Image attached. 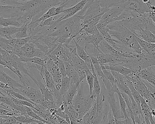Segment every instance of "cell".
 <instances>
[{
	"mask_svg": "<svg viewBox=\"0 0 155 124\" xmlns=\"http://www.w3.org/2000/svg\"><path fill=\"white\" fill-rule=\"evenodd\" d=\"M136 75L140 79L147 81L155 87V66L141 70Z\"/></svg>",
	"mask_w": 155,
	"mask_h": 124,
	"instance_id": "obj_13",
	"label": "cell"
},
{
	"mask_svg": "<svg viewBox=\"0 0 155 124\" xmlns=\"http://www.w3.org/2000/svg\"><path fill=\"white\" fill-rule=\"evenodd\" d=\"M89 1H96V0H89Z\"/></svg>",
	"mask_w": 155,
	"mask_h": 124,
	"instance_id": "obj_43",
	"label": "cell"
},
{
	"mask_svg": "<svg viewBox=\"0 0 155 124\" xmlns=\"http://www.w3.org/2000/svg\"><path fill=\"white\" fill-rule=\"evenodd\" d=\"M43 80L45 82V85H46V87L50 91H51V92L56 89L55 87V83H54L53 79L51 74L46 68L45 69V72L44 77Z\"/></svg>",
	"mask_w": 155,
	"mask_h": 124,
	"instance_id": "obj_22",
	"label": "cell"
},
{
	"mask_svg": "<svg viewBox=\"0 0 155 124\" xmlns=\"http://www.w3.org/2000/svg\"><path fill=\"white\" fill-rule=\"evenodd\" d=\"M0 124H8L7 120L4 117H0Z\"/></svg>",
	"mask_w": 155,
	"mask_h": 124,
	"instance_id": "obj_40",
	"label": "cell"
},
{
	"mask_svg": "<svg viewBox=\"0 0 155 124\" xmlns=\"http://www.w3.org/2000/svg\"><path fill=\"white\" fill-rule=\"evenodd\" d=\"M124 11V9L122 6H115L109 8L102 15L99 23L107 26L111 23L121 21V15Z\"/></svg>",
	"mask_w": 155,
	"mask_h": 124,
	"instance_id": "obj_7",
	"label": "cell"
},
{
	"mask_svg": "<svg viewBox=\"0 0 155 124\" xmlns=\"http://www.w3.org/2000/svg\"><path fill=\"white\" fill-rule=\"evenodd\" d=\"M85 5L86 12L84 16L81 17L83 27L97 17L102 16L108 10L107 8H102L96 1L88 0Z\"/></svg>",
	"mask_w": 155,
	"mask_h": 124,
	"instance_id": "obj_4",
	"label": "cell"
},
{
	"mask_svg": "<svg viewBox=\"0 0 155 124\" xmlns=\"http://www.w3.org/2000/svg\"><path fill=\"white\" fill-rule=\"evenodd\" d=\"M16 92L22 94L24 96L27 97L33 102L35 104H41L44 100V97L40 90L31 88H19L13 90Z\"/></svg>",
	"mask_w": 155,
	"mask_h": 124,
	"instance_id": "obj_8",
	"label": "cell"
},
{
	"mask_svg": "<svg viewBox=\"0 0 155 124\" xmlns=\"http://www.w3.org/2000/svg\"><path fill=\"white\" fill-rule=\"evenodd\" d=\"M128 1V0H96L97 3L102 8L107 9L115 6H120Z\"/></svg>",
	"mask_w": 155,
	"mask_h": 124,
	"instance_id": "obj_19",
	"label": "cell"
},
{
	"mask_svg": "<svg viewBox=\"0 0 155 124\" xmlns=\"http://www.w3.org/2000/svg\"><path fill=\"white\" fill-rule=\"evenodd\" d=\"M26 113H27V116L35 119V120H37V121H41V122H43L44 123H50L49 122H47V121L45 120L44 119L42 118L41 116H39V115L35 113L31 108L30 107L26 106Z\"/></svg>",
	"mask_w": 155,
	"mask_h": 124,
	"instance_id": "obj_32",
	"label": "cell"
},
{
	"mask_svg": "<svg viewBox=\"0 0 155 124\" xmlns=\"http://www.w3.org/2000/svg\"><path fill=\"white\" fill-rule=\"evenodd\" d=\"M97 27L99 32L103 35L104 40H110L113 39L110 35L109 34L106 26H104L98 22L97 25Z\"/></svg>",
	"mask_w": 155,
	"mask_h": 124,
	"instance_id": "obj_31",
	"label": "cell"
},
{
	"mask_svg": "<svg viewBox=\"0 0 155 124\" xmlns=\"http://www.w3.org/2000/svg\"><path fill=\"white\" fill-rule=\"evenodd\" d=\"M13 52L17 55L27 58L37 57L45 60L48 57L47 54L37 48L34 44L31 42L27 43L21 47L15 48Z\"/></svg>",
	"mask_w": 155,
	"mask_h": 124,
	"instance_id": "obj_6",
	"label": "cell"
},
{
	"mask_svg": "<svg viewBox=\"0 0 155 124\" xmlns=\"http://www.w3.org/2000/svg\"><path fill=\"white\" fill-rule=\"evenodd\" d=\"M68 2H69L63 3L57 7L54 6L49 8V10L45 12L40 18L34 22H37L40 24L48 18L59 15L61 14L63 12L64 10V7L68 5Z\"/></svg>",
	"mask_w": 155,
	"mask_h": 124,
	"instance_id": "obj_10",
	"label": "cell"
},
{
	"mask_svg": "<svg viewBox=\"0 0 155 124\" xmlns=\"http://www.w3.org/2000/svg\"><path fill=\"white\" fill-rule=\"evenodd\" d=\"M20 27L15 26H9V27H0V36L11 39L12 38V36L15 34L19 32Z\"/></svg>",
	"mask_w": 155,
	"mask_h": 124,
	"instance_id": "obj_20",
	"label": "cell"
},
{
	"mask_svg": "<svg viewBox=\"0 0 155 124\" xmlns=\"http://www.w3.org/2000/svg\"><path fill=\"white\" fill-rule=\"evenodd\" d=\"M127 76L133 84L135 89L145 99L150 108L155 110V100L143 82L133 72Z\"/></svg>",
	"mask_w": 155,
	"mask_h": 124,
	"instance_id": "obj_3",
	"label": "cell"
},
{
	"mask_svg": "<svg viewBox=\"0 0 155 124\" xmlns=\"http://www.w3.org/2000/svg\"><path fill=\"white\" fill-rule=\"evenodd\" d=\"M66 20L71 28L72 37L74 38L81 32L83 29L81 17L75 15Z\"/></svg>",
	"mask_w": 155,
	"mask_h": 124,
	"instance_id": "obj_11",
	"label": "cell"
},
{
	"mask_svg": "<svg viewBox=\"0 0 155 124\" xmlns=\"http://www.w3.org/2000/svg\"><path fill=\"white\" fill-rule=\"evenodd\" d=\"M116 93L117 94L118 100H119L120 110L124 114L125 119H126L128 117L127 113V106L126 103L125 102L124 100V98L121 95V92H120L119 90Z\"/></svg>",
	"mask_w": 155,
	"mask_h": 124,
	"instance_id": "obj_28",
	"label": "cell"
},
{
	"mask_svg": "<svg viewBox=\"0 0 155 124\" xmlns=\"http://www.w3.org/2000/svg\"><path fill=\"white\" fill-rule=\"evenodd\" d=\"M136 37L139 45L143 50L147 53L155 52V43H153L148 42L140 39L136 36Z\"/></svg>",
	"mask_w": 155,
	"mask_h": 124,
	"instance_id": "obj_23",
	"label": "cell"
},
{
	"mask_svg": "<svg viewBox=\"0 0 155 124\" xmlns=\"http://www.w3.org/2000/svg\"><path fill=\"white\" fill-rule=\"evenodd\" d=\"M100 65H101V68H102V71H103L106 78L112 84V86H116L115 80L114 77V75H113V74L112 73L111 71L106 69L104 66V64H100Z\"/></svg>",
	"mask_w": 155,
	"mask_h": 124,
	"instance_id": "obj_30",
	"label": "cell"
},
{
	"mask_svg": "<svg viewBox=\"0 0 155 124\" xmlns=\"http://www.w3.org/2000/svg\"><path fill=\"white\" fill-rule=\"evenodd\" d=\"M88 55L90 56V59L92 61V63L94 65V68L95 71L97 76H99L101 79L105 78L104 75L102 71V68H101V65H100V63L99 61L97 60V58L95 55H93V54L88 53Z\"/></svg>",
	"mask_w": 155,
	"mask_h": 124,
	"instance_id": "obj_21",
	"label": "cell"
},
{
	"mask_svg": "<svg viewBox=\"0 0 155 124\" xmlns=\"http://www.w3.org/2000/svg\"><path fill=\"white\" fill-rule=\"evenodd\" d=\"M108 94V102L110 106V110L112 112L113 116L115 120L124 119V116L121 112L120 108L118 107L116 99L115 96V93L110 92Z\"/></svg>",
	"mask_w": 155,
	"mask_h": 124,
	"instance_id": "obj_12",
	"label": "cell"
},
{
	"mask_svg": "<svg viewBox=\"0 0 155 124\" xmlns=\"http://www.w3.org/2000/svg\"><path fill=\"white\" fill-rule=\"evenodd\" d=\"M0 102L3 103L12 108L15 112H16L17 105H16L12 100L10 96H2L0 95Z\"/></svg>",
	"mask_w": 155,
	"mask_h": 124,
	"instance_id": "obj_27",
	"label": "cell"
},
{
	"mask_svg": "<svg viewBox=\"0 0 155 124\" xmlns=\"http://www.w3.org/2000/svg\"><path fill=\"white\" fill-rule=\"evenodd\" d=\"M14 117L17 122L22 124H29L33 122L38 123V121H39L35 120L29 116H25L21 114L19 115L18 116H14Z\"/></svg>",
	"mask_w": 155,
	"mask_h": 124,
	"instance_id": "obj_29",
	"label": "cell"
},
{
	"mask_svg": "<svg viewBox=\"0 0 155 124\" xmlns=\"http://www.w3.org/2000/svg\"><path fill=\"white\" fill-rule=\"evenodd\" d=\"M20 16V13L16 6L0 5V17L5 18Z\"/></svg>",
	"mask_w": 155,
	"mask_h": 124,
	"instance_id": "obj_14",
	"label": "cell"
},
{
	"mask_svg": "<svg viewBox=\"0 0 155 124\" xmlns=\"http://www.w3.org/2000/svg\"><path fill=\"white\" fill-rule=\"evenodd\" d=\"M0 88L3 89H10V90H12L10 86L1 82H0Z\"/></svg>",
	"mask_w": 155,
	"mask_h": 124,
	"instance_id": "obj_37",
	"label": "cell"
},
{
	"mask_svg": "<svg viewBox=\"0 0 155 124\" xmlns=\"http://www.w3.org/2000/svg\"><path fill=\"white\" fill-rule=\"evenodd\" d=\"M113 39L131 49L136 53L140 54L143 50L136 39L135 35L126 27L117 22H114L106 26Z\"/></svg>",
	"mask_w": 155,
	"mask_h": 124,
	"instance_id": "obj_1",
	"label": "cell"
},
{
	"mask_svg": "<svg viewBox=\"0 0 155 124\" xmlns=\"http://www.w3.org/2000/svg\"><path fill=\"white\" fill-rule=\"evenodd\" d=\"M20 16H12L9 18L0 17V26L2 27H9V26H15L20 27L21 25L18 21V17Z\"/></svg>",
	"mask_w": 155,
	"mask_h": 124,
	"instance_id": "obj_17",
	"label": "cell"
},
{
	"mask_svg": "<svg viewBox=\"0 0 155 124\" xmlns=\"http://www.w3.org/2000/svg\"><path fill=\"white\" fill-rule=\"evenodd\" d=\"M28 0H0V3L4 5H11V6H18L21 4V2H25Z\"/></svg>",
	"mask_w": 155,
	"mask_h": 124,
	"instance_id": "obj_33",
	"label": "cell"
},
{
	"mask_svg": "<svg viewBox=\"0 0 155 124\" xmlns=\"http://www.w3.org/2000/svg\"><path fill=\"white\" fill-rule=\"evenodd\" d=\"M85 72L87 82L89 86V92H90L89 96H91L93 93V87H94V76L88 68L86 69Z\"/></svg>",
	"mask_w": 155,
	"mask_h": 124,
	"instance_id": "obj_26",
	"label": "cell"
},
{
	"mask_svg": "<svg viewBox=\"0 0 155 124\" xmlns=\"http://www.w3.org/2000/svg\"><path fill=\"white\" fill-rule=\"evenodd\" d=\"M124 124H134L131 117L128 116L126 119H125Z\"/></svg>",
	"mask_w": 155,
	"mask_h": 124,
	"instance_id": "obj_39",
	"label": "cell"
},
{
	"mask_svg": "<svg viewBox=\"0 0 155 124\" xmlns=\"http://www.w3.org/2000/svg\"><path fill=\"white\" fill-rule=\"evenodd\" d=\"M104 65L107 70L117 72L124 76H127L128 75L133 72L130 69L116 63L104 64Z\"/></svg>",
	"mask_w": 155,
	"mask_h": 124,
	"instance_id": "obj_15",
	"label": "cell"
},
{
	"mask_svg": "<svg viewBox=\"0 0 155 124\" xmlns=\"http://www.w3.org/2000/svg\"><path fill=\"white\" fill-rule=\"evenodd\" d=\"M57 66L62 77L66 76V70H65V64L64 62L59 59L57 62Z\"/></svg>",
	"mask_w": 155,
	"mask_h": 124,
	"instance_id": "obj_35",
	"label": "cell"
},
{
	"mask_svg": "<svg viewBox=\"0 0 155 124\" xmlns=\"http://www.w3.org/2000/svg\"><path fill=\"white\" fill-rule=\"evenodd\" d=\"M134 34L137 37L146 42L153 43H155V35L147 28L141 30L140 32H137Z\"/></svg>",
	"mask_w": 155,
	"mask_h": 124,
	"instance_id": "obj_18",
	"label": "cell"
},
{
	"mask_svg": "<svg viewBox=\"0 0 155 124\" xmlns=\"http://www.w3.org/2000/svg\"><path fill=\"white\" fill-rule=\"evenodd\" d=\"M146 28L148 29L155 36V25L150 17L148 19Z\"/></svg>",
	"mask_w": 155,
	"mask_h": 124,
	"instance_id": "obj_36",
	"label": "cell"
},
{
	"mask_svg": "<svg viewBox=\"0 0 155 124\" xmlns=\"http://www.w3.org/2000/svg\"><path fill=\"white\" fill-rule=\"evenodd\" d=\"M18 124H22V123H19Z\"/></svg>",
	"mask_w": 155,
	"mask_h": 124,
	"instance_id": "obj_44",
	"label": "cell"
},
{
	"mask_svg": "<svg viewBox=\"0 0 155 124\" xmlns=\"http://www.w3.org/2000/svg\"><path fill=\"white\" fill-rule=\"evenodd\" d=\"M149 13L139 15L136 17L128 20L116 22L124 26L134 34L141 30L146 28L147 22L149 18Z\"/></svg>",
	"mask_w": 155,
	"mask_h": 124,
	"instance_id": "obj_5",
	"label": "cell"
},
{
	"mask_svg": "<svg viewBox=\"0 0 155 124\" xmlns=\"http://www.w3.org/2000/svg\"><path fill=\"white\" fill-rule=\"evenodd\" d=\"M29 36L28 34V25L25 24L20 27L19 32L15 34L12 36L13 38L16 39H22Z\"/></svg>",
	"mask_w": 155,
	"mask_h": 124,
	"instance_id": "obj_25",
	"label": "cell"
},
{
	"mask_svg": "<svg viewBox=\"0 0 155 124\" xmlns=\"http://www.w3.org/2000/svg\"><path fill=\"white\" fill-rule=\"evenodd\" d=\"M88 0H82L74 6L64 9L62 13L63 14L61 15L57 20L62 21L72 17L84 8Z\"/></svg>",
	"mask_w": 155,
	"mask_h": 124,
	"instance_id": "obj_9",
	"label": "cell"
},
{
	"mask_svg": "<svg viewBox=\"0 0 155 124\" xmlns=\"http://www.w3.org/2000/svg\"><path fill=\"white\" fill-rule=\"evenodd\" d=\"M32 63L41 66H44L45 64V60H43L41 58L37 57H33V58H28V63Z\"/></svg>",
	"mask_w": 155,
	"mask_h": 124,
	"instance_id": "obj_34",
	"label": "cell"
},
{
	"mask_svg": "<svg viewBox=\"0 0 155 124\" xmlns=\"http://www.w3.org/2000/svg\"><path fill=\"white\" fill-rule=\"evenodd\" d=\"M29 124H39L37 123H36V122H33V123H31Z\"/></svg>",
	"mask_w": 155,
	"mask_h": 124,
	"instance_id": "obj_42",
	"label": "cell"
},
{
	"mask_svg": "<svg viewBox=\"0 0 155 124\" xmlns=\"http://www.w3.org/2000/svg\"><path fill=\"white\" fill-rule=\"evenodd\" d=\"M149 17L152 19L153 22L155 25V12H149Z\"/></svg>",
	"mask_w": 155,
	"mask_h": 124,
	"instance_id": "obj_38",
	"label": "cell"
},
{
	"mask_svg": "<svg viewBox=\"0 0 155 124\" xmlns=\"http://www.w3.org/2000/svg\"><path fill=\"white\" fill-rule=\"evenodd\" d=\"M94 101L92 97L85 96L83 92V85L80 84L72 102L73 108L78 114V120L82 121L83 117L93 106Z\"/></svg>",
	"mask_w": 155,
	"mask_h": 124,
	"instance_id": "obj_2",
	"label": "cell"
},
{
	"mask_svg": "<svg viewBox=\"0 0 155 124\" xmlns=\"http://www.w3.org/2000/svg\"><path fill=\"white\" fill-rule=\"evenodd\" d=\"M142 2L146 4H148L149 3H151V0H142Z\"/></svg>",
	"mask_w": 155,
	"mask_h": 124,
	"instance_id": "obj_41",
	"label": "cell"
},
{
	"mask_svg": "<svg viewBox=\"0 0 155 124\" xmlns=\"http://www.w3.org/2000/svg\"><path fill=\"white\" fill-rule=\"evenodd\" d=\"M71 86V81L69 77L67 76L65 77H62V80L61 82V87L60 89V94L62 96H64L66 93L68 92Z\"/></svg>",
	"mask_w": 155,
	"mask_h": 124,
	"instance_id": "obj_24",
	"label": "cell"
},
{
	"mask_svg": "<svg viewBox=\"0 0 155 124\" xmlns=\"http://www.w3.org/2000/svg\"><path fill=\"white\" fill-rule=\"evenodd\" d=\"M78 87L74 84H71V86L68 92L63 96L64 99V104L66 106H70L72 105L74 98L76 95Z\"/></svg>",
	"mask_w": 155,
	"mask_h": 124,
	"instance_id": "obj_16",
	"label": "cell"
}]
</instances>
